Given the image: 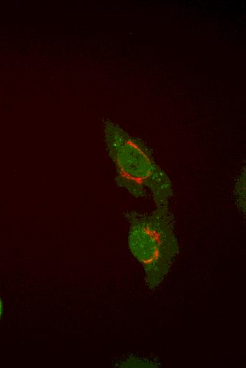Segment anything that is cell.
<instances>
[{
    "mask_svg": "<svg viewBox=\"0 0 246 368\" xmlns=\"http://www.w3.org/2000/svg\"><path fill=\"white\" fill-rule=\"evenodd\" d=\"M114 150L117 183L133 195L141 197L149 193L155 202L163 205L172 195L168 176L130 140L117 141Z\"/></svg>",
    "mask_w": 246,
    "mask_h": 368,
    "instance_id": "obj_1",
    "label": "cell"
},
{
    "mask_svg": "<svg viewBox=\"0 0 246 368\" xmlns=\"http://www.w3.org/2000/svg\"><path fill=\"white\" fill-rule=\"evenodd\" d=\"M129 246L141 260L155 263L170 258L175 244L169 228L158 217H151L132 225Z\"/></svg>",
    "mask_w": 246,
    "mask_h": 368,
    "instance_id": "obj_2",
    "label": "cell"
},
{
    "mask_svg": "<svg viewBox=\"0 0 246 368\" xmlns=\"http://www.w3.org/2000/svg\"><path fill=\"white\" fill-rule=\"evenodd\" d=\"M1 311H2V304H1V301L0 300V316L1 314Z\"/></svg>",
    "mask_w": 246,
    "mask_h": 368,
    "instance_id": "obj_3",
    "label": "cell"
}]
</instances>
